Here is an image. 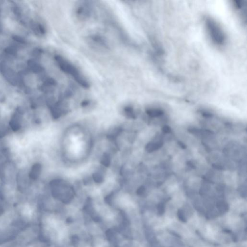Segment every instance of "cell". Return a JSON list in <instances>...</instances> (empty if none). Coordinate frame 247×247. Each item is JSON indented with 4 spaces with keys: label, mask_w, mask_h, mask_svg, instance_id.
<instances>
[{
    "label": "cell",
    "mask_w": 247,
    "mask_h": 247,
    "mask_svg": "<svg viewBox=\"0 0 247 247\" xmlns=\"http://www.w3.org/2000/svg\"><path fill=\"white\" fill-rule=\"evenodd\" d=\"M157 209L158 215H159V216L163 215L165 212V205L164 203L161 202V203L158 204Z\"/></svg>",
    "instance_id": "obj_17"
},
{
    "label": "cell",
    "mask_w": 247,
    "mask_h": 247,
    "mask_svg": "<svg viewBox=\"0 0 247 247\" xmlns=\"http://www.w3.org/2000/svg\"><path fill=\"white\" fill-rule=\"evenodd\" d=\"M177 216L178 219L183 222H186V219L185 213L182 210H179L177 211Z\"/></svg>",
    "instance_id": "obj_18"
},
{
    "label": "cell",
    "mask_w": 247,
    "mask_h": 247,
    "mask_svg": "<svg viewBox=\"0 0 247 247\" xmlns=\"http://www.w3.org/2000/svg\"><path fill=\"white\" fill-rule=\"evenodd\" d=\"M0 72L3 77L13 86L17 84V76L14 70L4 62H0Z\"/></svg>",
    "instance_id": "obj_5"
},
{
    "label": "cell",
    "mask_w": 247,
    "mask_h": 247,
    "mask_svg": "<svg viewBox=\"0 0 247 247\" xmlns=\"http://www.w3.org/2000/svg\"><path fill=\"white\" fill-rule=\"evenodd\" d=\"M178 144L180 146V147H181V148L183 149L186 148V146H185V144H183V143L181 142V141H179V142H178Z\"/></svg>",
    "instance_id": "obj_24"
},
{
    "label": "cell",
    "mask_w": 247,
    "mask_h": 247,
    "mask_svg": "<svg viewBox=\"0 0 247 247\" xmlns=\"http://www.w3.org/2000/svg\"><path fill=\"white\" fill-rule=\"evenodd\" d=\"M54 60L59 69L62 72L71 77L80 86L86 89L90 88V84L89 81L72 63L60 55H55Z\"/></svg>",
    "instance_id": "obj_1"
},
{
    "label": "cell",
    "mask_w": 247,
    "mask_h": 247,
    "mask_svg": "<svg viewBox=\"0 0 247 247\" xmlns=\"http://www.w3.org/2000/svg\"><path fill=\"white\" fill-rule=\"evenodd\" d=\"M206 30L213 42L217 45L224 44L226 37L223 30L216 21L210 17H206L205 19Z\"/></svg>",
    "instance_id": "obj_3"
},
{
    "label": "cell",
    "mask_w": 247,
    "mask_h": 247,
    "mask_svg": "<svg viewBox=\"0 0 247 247\" xmlns=\"http://www.w3.org/2000/svg\"><path fill=\"white\" fill-rule=\"evenodd\" d=\"M57 86V82L54 79L48 78L44 82L41 88L43 91L51 92L54 90Z\"/></svg>",
    "instance_id": "obj_6"
},
{
    "label": "cell",
    "mask_w": 247,
    "mask_h": 247,
    "mask_svg": "<svg viewBox=\"0 0 247 247\" xmlns=\"http://www.w3.org/2000/svg\"><path fill=\"white\" fill-rule=\"evenodd\" d=\"M203 116L205 118H210L212 116V114L209 113H204Z\"/></svg>",
    "instance_id": "obj_25"
},
{
    "label": "cell",
    "mask_w": 247,
    "mask_h": 247,
    "mask_svg": "<svg viewBox=\"0 0 247 247\" xmlns=\"http://www.w3.org/2000/svg\"><path fill=\"white\" fill-rule=\"evenodd\" d=\"M10 125L14 131H17L21 128L20 116L19 114H14L10 122Z\"/></svg>",
    "instance_id": "obj_10"
},
{
    "label": "cell",
    "mask_w": 247,
    "mask_h": 247,
    "mask_svg": "<svg viewBox=\"0 0 247 247\" xmlns=\"http://www.w3.org/2000/svg\"><path fill=\"white\" fill-rule=\"evenodd\" d=\"M145 192V188L143 186H141V187H139L137 191V194L139 195H142Z\"/></svg>",
    "instance_id": "obj_21"
},
{
    "label": "cell",
    "mask_w": 247,
    "mask_h": 247,
    "mask_svg": "<svg viewBox=\"0 0 247 247\" xmlns=\"http://www.w3.org/2000/svg\"><path fill=\"white\" fill-rule=\"evenodd\" d=\"M27 64L30 67L31 70L35 74H39L42 72L44 70V68L41 64L33 60H29L27 62Z\"/></svg>",
    "instance_id": "obj_7"
},
{
    "label": "cell",
    "mask_w": 247,
    "mask_h": 247,
    "mask_svg": "<svg viewBox=\"0 0 247 247\" xmlns=\"http://www.w3.org/2000/svg\"><path fill=\"white\" fill-rule=\"evenodd\" d=\"M3 31V26H2V23L0 22V33L2 32Z\"/></svg>",
    "instance_id": "obj_26"
},
{
    "label": "cell",
    "mask_w": 247,
    "mask_h": 247,
    "mask_svg": "<svg viewBox=\"0 0 247 247\" xmlns=\"http://www.w3.org/2000/svg\"><path fill=\"white\" fill-rule=\"evenodd\" d=\"M94 11L92 2L89 1H80L77 2L74 7V14L80 21H86L90 19Z\"/></svg>",
    "instance_id": "obj_4"
},
{
    "label": "cell",
    "mask_w": 247,
    "mask_h": 247,
    "mask_svg": "<svg viewBox=\"0 0 247 247\" xmlns=\"http://www.w3.org/2000/svg\"><path fill=\"white\" fill-rule=\"evenodd\" d=\"M163 145V143L161 142H150L149 143L146 147V150L149 152H152L157 150L158 149L161 147Z\"/></svg>",
    "instance_id": "obj_11"
},
{
    "label": "cell",
    "mask_w": 247,
    "mask_h": 247,
    "mask_svg": "<svg viewBox=\"0 0 247 247\" xmlns=\"http://www.w3.org/2000/svg\"><path fill=\"white\" fill-rule=\"evenodd\" d=\"M162 130H163V131L165 132V133H169V132H171V129L169 126L166 125V126L163 127V128H162Z\"/></svg>",
    "instance_id": "obj_22"
},
{
    "label": "cell",
    "mask_w": 247,
    "mask_h": 247,
    "mask_svg": "<svg viewBox=\"0 0 247 247\" xmlns=\"http://www.w3.org/2000/svg\"><path fill=\"white\" fill-rule=\"evenodd\" d=\"M110 162H111V158L110 157L109 155L105 153L102 157V164L106 167H108L109 165Z\"/></svg>",
    "instance_id": "obj_14"
},
{
    "label": "cell",
    "mask_w": 247,
    "mask_h": 247,
    "mask_svg": "<svg viewBox=\"0 0 247 247\" xmlns=\"http://www.w3.org/2000/svg\"><path fill=\"white\" fill-rule=\"evenodd\" d=\"M90 101L89 100H84V101L82 102L81 103V105L82 106L84 107H86L88 106V105L90 104Z\"/></svg>",
    "instance_id": "obj_23"
},
{
    "label": "cell",
    "mask_w": 247,
    "mask_h": 247,
    "mask_svg": "<svg viewBox=\"0 0 247 247\" xmlns=\"http://www.w3.org/2000/svg\"><path fill=\"white\" fill-rule=\"evenodd\" d=\"M93 179L94 181L97 183H101L104 180V177L102 173L97 172L94 174Z\"/></svg>",
    "instance_id": "obj_15"
},
{
    "label": "cell",
    "mask_w": 247,
    "mask_h": 247,
    "mask_svg": "<svg viewBox=\"0 0 247 247\" xmlns=\"http://www.w3.org/2000/svg\"><path fill=\"white\" fill-rule=\"evenodd\" d=\"M86 42L93 50L106 53L111 49L109 42L105 36L99 33H91L85 38Z\"/></svg>",
    "instance_id": "obj_2"
},
{
    "label": "cell",
    "mask_w": 247,
    "mask_h": 247,
    "mask_svg": "<svg viewBox=\"0 0 247 247\" xmlns=\"http://www.w3.org/2000/svg\"><path fill=\"white\" fill-rule=\"evenodd\" d=\"M218 209L220 210V211L224 212V211H225L224 209L226 211H227V210L228 208V206L224 202H220L218 204Z\"/></svg>",
    "instance_id": "obj_20"
},
{
    "label": "cell",
    "mask_w": 247,
    "mask_h": 247,
    "mask_svg": "<svg viewBox=\"0 0 247 247\" xmlns=\"http://www.w3.org/2000/svg\"><path fill=\"white\" fill-rule=\"evenodd\" d=\"M42 166L39 163L35 164L31 167V169L29 174V177L33 180H36L39 177L41 174Z\"/></svg>",
    "instance_id": "obj_9"
},
{
    "label": "cell",
    "mask_w": 247,
    "mask_h": 247,
    "mask_svg": "<svg viewBox=\"0 0 247 247\" xmlns=\"http://www.w3.org/2000/svg\"><path fill=\"white\" fill-rule=\"evenodd\" d=\"M12 38L14 40V41H16L20 44H26V41L25 40V39L21 36L15 35V36H13Z\"/></svg>",
    "instance_id": "obj_19"
},
{
    "label": "cell",
    "mask_w": 247,
    "mask_h": 247,
    "mask_svg": "<svg viewBox=\"0 0 247 247\" xmlns=\"http://www.w3.org/2000/svg\"><path fill=\"white\" fill-rule=\"evenodd\" d=\"M146 113L149 116L151 117H158L163 115L164 114L162 110L157 109H148L146 111Z\"/></svg>",
    "instance_id": "obj_12"
},
{
    "label": "cell",
    "mask_w": 247,
    "mask_h": 247,
    "mask_svg": "<svg viewBox=\"0 0 247 247\" xmlns=\"http://www.w3.org/2000/svg\"><path fill=\"white\" fill-rule=\"evenodd\" d=\"M5 51L6 53L11 56H16L17 54V50L15 47L13 46H9L5 49Z\"/></svg>",
    "instance_id": "obj_16"
},
{
    "label": "cell",
    "mask_w": 247,
    "mask_h": 247,
    "mask_svg": "<svg viewBox=\"0 0 247 247\" xmlns=\"http://www.w3.org/2000/svg\"><path fill=\"white\" fill-rule=\"evenodd\" d=\"M31 28L36 35H44L46 33V29L44 25L39 22H31Z\"/></svg>",
    "instance_id": "obj_8"
},
{
    "label": "cell",
    "mask_w": 247,
    "mask_h": 247,
    "mask_svg": "<svg viewBox=\"0 0 247 247\" xmlns=\"http://www.w3.org/2000/svg\"><path fill=\"white\" fill-rule=\"evenodd\" d=\"M124 112L125 114L128 117L131 118H134L136 117V114L135 113L134 108L130 106H127L124 108Z\"/></svg>",
    "instance_id": "obj_13"
}]
</instances>
